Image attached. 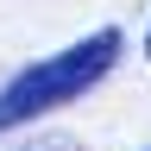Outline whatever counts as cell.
<instances>
[{
  "mask_svg": "<svg viewBox=\"0 0 151 151\" xmlns=\"http://www.w3.org/2000/svg\"><path fill=\"white\" fill-rule=\"evenodd\" d=\"M120 57H126V32L120 25H101V32L76 38L69 50L25 63L6 88H0V132H19V126L44 120V113H57V107H76L88 88H101L113 76Z\"/></svg>",
  "mask_w": 151,
  "mask_h": 151,
  "instance_id": "1",
  "label": "cell"
},
{
  "mask_svg": "<svg viewBox=\"0 0 151 151\" xmlns=\"http://www.w3.org/2000/svg\"><path fill=\"white\" fill-rule=\"evenodd\" d=\"M19 151H88L82 139H69V132H38V139H25Z\"/></svg>",
  "mask_w": 151,
  "mask_h": 151,
  "instance_id": "2",
  "label": "cell"
},
{
  "mask_svg": "<svg viewBox=\"0 0 151 151\" xmlns=\"http://www.w3.org/2000/svg\"><path fill=\"white\" fill-rule=\"evenodd\" d=\"M145 63H151V25H145Z\"/></svg>",
  "mask_w": 151,
  "mask_h": 151,
  "instance_id": "3",
  "label": "cell"
}]
</instances>
